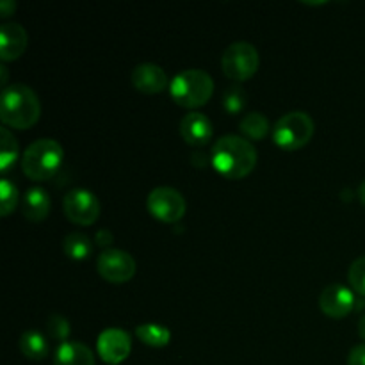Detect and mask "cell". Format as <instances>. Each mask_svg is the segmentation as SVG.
<instances>
[{
  "instance_id": "obj_1",
  "label": "cell",
  "mask_w": 365,
  "mask_h": 365,
  "mask_svg": "<svg viewBox=\"0 0 365 365\" xmlns=\"http://www.w3.org/2000/svg\"><path fill=\"white\" fill-rule=\"evenodd\" d=\"M259 153L255 145L242 135L228 134L217 139L212 146V163L214 170L221 177L228 180H239L245 178L255 170Z\"/></svg>"
},
{
  "instance_id": "obj_2",
  "label": "cell",
  "mask_w": 365,
  "mask_h": 365,
  "mask_svg": "<svg viewBox=\"0 0 365 365\" xmlns=\"http://www.w3.org/2000/svg\"><path fill=\"white\" fill-rule=\"evenodd\" d=\"M41 116V102L34 89L25 84H11L0 95V120L4 127L27 130L38 123Z\"/></svg>"
},
{
  "instance_id": "obj_3",
  "label": "cell",
  "mask_w": 365,
  "mask_h": 365,
  "mask_svg": "<svg viewBox=\"0 0 365 365\" xmlns=\"http://www.w3.org/2000/svg\"><path fill=\"white\" fill-rule=\"evenodd\" d=\"M64 150L56 139L43 138L31 143L21 155V171L34 182L50 180L63 164Z\"/></svg>"
},
{
  "instance_id": "obj_4",
  "label": "cell",
  "mask_w": 365,
  "mask_h": 365,
  "mask_svg": "<svg viewBox=\"0 0 365 365\" xmlns=\"http://www.w3.org/2000/svg\"><path fill=\"white\" fill-rule=\"evenodd\" d=\"M214 78L205 70H182L171 78L170 95L180 107L196 109L202 107L212 98Z\"/></svg>"
},
{
  "instance_id": "obj_5",
  "label": "cell",
  "mask_w": 365,
  "mask_h": 365,
  "mask_svg": "<svg viewBox=\"0 0 365 365\" xmlns=\"http://www.w3.org/2000/svg\"><path fill=\"white\" fill-rule=\"evenodd\" d=\"M316 132V123L305 110H291L273 125V141L285 152H296L310 143Z\"/></svg>"
},
{
  "instance_id": "obj_6",
  "label": "cell",
  "mask_w": 365,
  "mask_h": 365,
  "mask_svg": "<svg viewBox=\"0 0 365 365\" xmlns=\"http://www.w3.org/2000/svg\"><path fill=\"white\" fill-rule=\"evenodd\" d=\"M259 50L248 41H235L228 46L221 57L225 75L234 82H245L259 71Z\"/></svg>"
},
{
  "instance_id": "obj_7",
  "label": "cell",
  "mask_w": 365,
  "mask_h": 365,
  "mask_svg": "<svg viewBox=\"0 0 365 365\" xmlns=\"http://www.w3.org/2000/svg\"><path fill=\"white\" fill-rule=\"evenodd\" d=\"M146 207L148 212L163 223H177L187 210V203L182 192L170 185H159L152 189L146 198Z\"/></svg>"
},
{
  "instance_id": "obj_8",
  "label": "cell",
  "mask_w": 365,
  "mask_h": 365,
  "mask_svg": "<svg viewBox=\"0 0 365 365\" xmlns=\"http://www.w3.org/2000/svg\"><path fill=\"white\" fill-rule=\"evenodd\" d=\"M96 269L106 282L121 285L134 278L138 266H135V260L130 253L118 248H109L103 250L96 259Z\"/></svg>"
},
{
  "instance_id": "obj_9",
  "label": "cell",
  "mask_w": 365,
  "mask_h": 365,
  "mask_svg": "<svg viewBox=\"0 0 365 365\" xmlns=\"http://www.w3.org/2000/svg\"><path fill=\"white\" fill-rule=\"evenodd\" d=\"M63 210L71 223L78 227H91L100 217V200L88 189H71L63 202Z\"/></svg>"
},
{
  "instance_id": "obj_10",
  "label": "cell",
  "mask_w": 365,
  "mask_h": 365,
  "mask_svg": "<svg viewBox=\"0 0 365 365\" xmlns=\"http://www.w3.org/2000/svg\"><path fill=\"white\" fill-rule=\"evenodd\" d=\"M100 359L109 365H120L132 351L130 335L121 328H106L96 341Z\"/></svg>"
},
{
  "instance_id": "obj_11",
  "label": "cell",
  "mask_w": 365,
  "mask_h": 365,
  "mask_svg": "<svg viewBox=\"0 0 365 365\" xmlns=\"http://www.w3.org/2000/svg\"><path fill=\"white\" fill-rule=\"evenodd\" d=\"M319 307L324 316L342 319L355 310V292L342 284H331L323 289L319 296Z\"/></svg>"
},
{
  "instance_id": "obj_12",
  "label": "cell",
  "mask_w": 365,
  "mask_h": 365,
  "mask_svg": "<svg viewBox=\"0 0 365 365\" xmlns=\"http://www.w3.org/2000/svg\"><path fill=\"white\" fill-rule=\"evenodd\" d=\"M130 81L132 86L145 95H157V93H163L164 89L170 88L166 71L155 63L138 64L132 70Z\"/></svg>"
},
{
  "instance_id": "obj_13",
  "label": "cell",
  "mask_w": 365,
  "mask_h": 365,
  "mask_svg": "<svg viewBox=\"0 0 365 365\" xmlns=\"http://www.w3.org/2000/svg\"><path fill=\"white\" fill-rule=\"evenodd\" d=\"M212 121L198 110H191L180 120V135L187 145L203 146L212 139Z\"/></svg>"
},
{
  "instance_id": "obj_14",
  "label": "cell",
  "mask_w": 365,
  "mask_h": 365,
  "mask_svg": "<svg viewBox=\"0 0 365 365\" xmlns=\"http://www.w3.org/2000/svg\"><path fill=\"white\" fill-rule=\"evenodd\" d=\"M29 34L20 24H4L0 27V59L2 63L16 61L27 50Z\"/></svg>"
},
{
  "instance_id": "obj_15",
  "label": "cell",
  "mask_w": 365,
  "mask_h": 365,
  "mask_svg": "<svg viewBox=\"0 0 365 365\" xmlns=\"http://www.w3.org/2000/svg\"><path fill=\"white\" fill-rule=\"evenodd\" d=\"M50 209H52V202H50L48 192L43 187H31L24 195L21 212H24L25 220L32 221V223H39V221L48 217Z\"/></svg>"
},
{
  "instance_id": "obj_16",
  "label": "cell",
  "mask_w": 365,
  "mask_h": 365,
  "mask_svg": "<svg viewBox=\"0 0 365 365\" xmlns=\"http://www.w3.org/2000/svg\"><path fill=\"white\" fill-rule=\"evenodd\" d=\"M53 365H95V355L82 342L66 341L57 346Z\"/></svg>"
},
{
  "instance_id": "obj_17",
  "label": "cell",
  "mask_w": 365,
  "mask_h": 365,
  "mask_svg": "<svg viewBox=\"0 0 365 365\" xmlns=\"http://www.w3.org/2000/svg\"><path fill=\"white\" fill-rule=\"evenodd\" d=\"M20 351L29 360H45L48 356V341L41 331L27 330L20 337Z\"/></svg>"
},
{
  "instance_id": "obj_18",
  "label": "cell",
  "mask_w": 365,
  "mask_h": 365,
  "mask_svg": "<svg viewBox=\"0 0 365 365\" xmlns=\"http://www.w3.org/2000/svg\"><path fill=\"white\" fill-rule=\"evenodd\" d=\"M135 335L143 344L150 348H164L170 344L171 331L170 328L159 323H145L135 328Z\"/></svg>"
},
{
  "instance_id": "obj_19",
  "label": "cell",
  "mask_w": 365,
  "mask_h": 365,
  "mask_svg": "<svg viewBox=\"0 0 365 365\" xmlns=\"http://www.w3.org/2000/svg\"><path fill=\"white\" fill-rule=\"evenodd\" d=\"M239 130L242 132V138H246L248 141H260L269 134L271 125L262 113H250L241 120Z\"/></svg>"
},
{
  "instance_id": "obj_20",
  "label": "cell",
  "mask_w": 365,
  "mask_h": 365,
  "mask_svg": "<svg viewBox=\"0 0 365 365\" xmlns=\"http://www.w3.org/2000/svg\"><path fill=\"white\" fill-rule=\"evenodd\" d=\"M18 160V141L7 127L0 128V173L7 175Z\"/></svg>"
},
{
  "instance_id": "obj_21",
  "label": "cell",
  "mask_w": 365,
  "mask_h": 365,
  "mask_svg": "<svg viewBox=\"0 0 365 365\" xmlns=\"http://www.w3.org/2000/svg\"><path fill=\"white\" fill-rule=\"evenodd\" d=\"M63 248L66 257H70L71 260H86L91 257L93 253V242L82 232H71L64 237Z\"/></svg>"
},
{
  "instance_id": "obj_22",
  "label": "cell",
  "mask_w": 365,
  "mask_h": 365,
  "mask_svg": "<svg viewBox=\"0 0 365 365\" xmlns=\"http://www.w3.org/2000/svg\"><path fill=\"white\" fill-rule=\"evenodd\" d=\"M246 107V91L242 86L232 84L223 93V109L228 114H239Z\"/></svg>"
},
{
  "instance_id": "obj_23",
  "label": "cell",
  "mask_w": 365,
  "mask_h": 365,
  "mask_svg": "<svg viewBox=\"0 0 365 365\" xmlns=\"http://www.w3.org/2000/svg\"><path fill=\"white\" fill-rule=\"evenodd\" d=\"M18 205V189L9 178L4 177L0 180V214L4 217L9 216Z\"/></svg>"
},
{
  "instance_id": "obj_24",
  "label": "cell",
  "mask_w": 365,
  "mask_h": 365,
  "mask_svg": "<svg viewBox=\"0 0 365 365\" xmlns=\"http://www.w3.org/2000/svg\"><path fill=\"white\" fill-rule=\"evenodd\" d=\"M348 280L356 294L365 296V255L359 257V259L351 264L348 273Z\"/></svg>"
},
{
  "instance_id": "obj_25",
  "label": "cell",
  "mask_w": 365,
  "mask_h": 365,
  "mask_svg": "<svg viewBox=\"0 0 365 365\" xmlns=\"http://www.w3.org/2000/svg\"><path fill=\"white\" fill-rule=\"evenodd\" d=\"M70 323H68L66 317H63L61 314H52L46 321V330H48L50 337L57 339L61 342L68 341V335H70Z\"/></svg>"
},
{
  "instance_id": "obj_26",
  "label": "cell",
  "mask_w": 365,
  "mask_h": 365,
  "mask_svg": "<svg viewBox=\"0 0 365 365\" xmlns=\"http://www.w3.org/2000/svg\"><path fill=\"white\" fill-rule=\"evenodd\" d=\"M348 365H365V344H359L349 351Z\"/></svg>"
},
{
  "instance_id": "obj_27",
  "label": "cell",
  "mask_w": 365,
  "mask_h": 365,
  "mask_svg": "<svg viewBox=\"0 0 365 365\" xmlns=\"http://www.w3.org/2000/svg\"><path fill=\"white\" fill-rule=\"evenodd\" d=\"M95 241H96V245H98V246H109L110 242L114 241L113 232L107 230V228H102V230H100V232H96Z\"/></svg>"
},
{
  "instance_id": "obj_28",
  "label": "cell",
  "mask_w": 365,
  "mask_h": 365,
  "mask_svg": "<svg viewBox=\"0 0 365 365\" xmlns=\"http://www.w3.org/2000/svg\"><path fill=\"white\" fill-rule=\"evenodd\" d=\"M14 11H16V4L14 2H11V0H2V2H0V16L2 18L11 16Z\"/></svg>"
},
{
  "instance_id": "obj_29",
  "label": "cell",
  "mask_w": 365,
  "mask_h": 365,
  "mask_svg": "<svg viewBox=\"0 0 365 365\" xmlns=\"http://www.w3.org/2000/svg\"><path fill=\"white\" fill-rule=\"evenodd\" d=\"M359 335L365 341V314L360 317V321H359Z\"/></svg>"
},
{
  "instance_id": "obj_30",
  "label": "cell",
  "mask_w": 365,
  "mask_h": 365,
  "mask_svg": "<svg viewBox=\"0 0 365 365\" xmlns=\"http://www.w3.org/2000/svg\"><path fill=\"white\" fill-rule=\"evenodd\" d=\"M359 200L365 205V180L360 184V187H359Z\"/></svg>"
},
{
  "instance_id": "obj_31",
  "label": "cell",
  "mask_w": 365,
  "mask_h": 365,
  "mask_svg": "<svg viewBox=\"0 0 365 365\" xmlns=\"http://www.w3.org/2000/svg\"><path fill=\"white\" fill-rule=\"evenodd\" d=\"M0 73H2V86H4V88H7V84H6V82H7V68L4 66V64L0 66Z\"/></svg>"
}]
</instances>
